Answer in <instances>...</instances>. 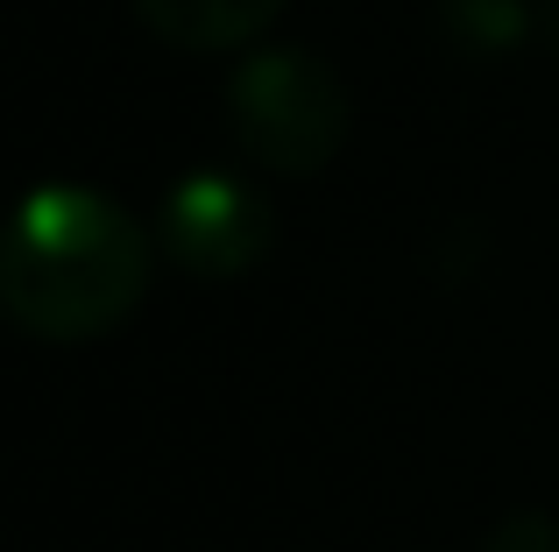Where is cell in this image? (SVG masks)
Listing matches in <instances>:
<instances>
[{"mask_svg":"<svg viewBox=\"0 0 559 552\" xmlns=\"http://www.w3.org/2000/svg\"><path fill=\"white\" fill-rule=\"evenodd\" d=\"M135 14L170 50H248L284 0H135Z\"/></svg>","mask_w":559,"mask_h":552,"instance_id":"cell-4","label":"cell"},{"mask_svg":"<svg viewBox=\"0 0 559 552\" xmlns=\"http://www.w3.org/2000/svg\"><path fill=\"white\" fill-rule=\"evenodd\" d=\"M481 552H559V517L546 511H518L481 539Z\"/></svg>","mask_w":559,"mask_h":552,"instance_id":"cell-6","label":"cell"},{"mask_svg":"<svg viewBox=\"0 0 559 552\" xmlns=\"http://www.w3.org/2000/svg\"><path fill=\"white\" fill-rule=\"evenodd\" d=\"M156 241L93 184H36L8 227L0 304L36 340H99L150 298Z\"/></svg>","mask_w":559,"mask_h":552,"instance_id":"cell-1","label":"cell"},{"mask_svg":"<svg viewBox=\"0 0 559 552\" xmlns=\"http://www.w3.org/2000/svg\"><path fill=\"white\" fill-rule=\"evenodd\" d=\"M156 249L199 284H234L276 249V213L262 184L227 164H199L156 206Z\"/></svg>","mask_w":559,"mask_h":552,"instance_id":"cell-3","label":"cell"},{"mask_svg":"<svg viewBox=\"0 0 559 552\" xmlns=\"http://www.w3.org/2000/svg\"><path fill=\"white\" fill-rule=\"evenodd\" d=\"M538 43L559 57V0H538Z\"/></svg>","mask_w":559,"mask_h":552,"instance_id":"cell-7","label":"cell"},{"mask_svg":"<svg viewBox=\"0 0 559 552\" xmlns=\"http://www.w3.org/2000/svg\"><path fill=\"white\" fill-rule=\"evenodd\" d=\"M227 128L248 164L276 178H319L347 142V79L319 50H241L227 71Z\"/></svg>","mask_w":559,"mask_h":552,"instance_id":"cell-2","label":"cell"},{"mask_svg":"<svg viewBox=\"0 0 559 552\" xmlns=\"http://www.w3.org/2000/svg\"><path fill=\"white\" fill-rule=\"evenodd\" d=\"M447 28L461 50L496 57V50H518L524 36H538V0H447Z\"/></svg>","mask_w":559,"mask_h":552,"instance_id":"cell-5","label":"cell"}]
</instances>
